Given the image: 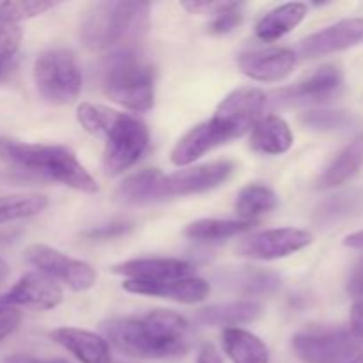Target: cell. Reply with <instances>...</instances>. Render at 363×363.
Listing matches in <instances>:
<instances>
[{
  "label": "cell",
  "instance_id": "obj_13",
  "mask_svg": "<svg viewBox=\"0 0 363 363\" xmlns=\"http://www.w3.org/2000/svg\"><path fill=\"white\" fill-rule=\"evenodd\" d=\"M363 43V18H346L305 38L300 53L305 59H319L354 48Z\"/></svg>",
  "mask_w": 363,
  "mask_h": 363
},
{
  "label": "cell",
  "instance_id": "obj_1",
  "mask_svg": "<svg viewBox=\"0 0 363 363\" xmlns=\"http://www.w3.org/2000/svg\"><path fill=\"white\" fill-rule=\"evenodd\" d=\"M101 333L121 353L142 360H167L190 351V323L174 311L147 312L140 318H112L101 323Z\"/></svg>",
  "mask_w": 363,
  "mask_h": 363
},
{
  "label": "cell",
  "instance_id": "obj_31",
  "mask_svg": "<svg viewBox=\"0 0 363 363\" xmlns=\"http://www.w3.org/2000/svg\"><path fill=\"white\" fill-rule=\"evenodd\" d=\"M23 30L20 25L9 23V21L0 20V78L9 71L20 52Z\"/></svg>",
  "mask_w": 363,
  "mask_h": 363
},
{
  "label": "cell",
  "instance_id": "obj_11",
  "mask_svg": "<svg viewBox=\"0 0 363 363\" xmlns=\"http://www.w3.org/2000/svg\"><path fill=\"white\" fill-rule=\"evenodd\" d=\"M312 233L294 227H282V229H268L252 234L238 247V254L241 257L252 261H277L286 259L303 248L311 247Z\"/></svg>",
  "mask_w": 363,
  "mask_h": 363
},
{
  "label": "cell",
  "instance_id": "obj_33",
  "mask_svg": "<svg viewBox=\"0 0 363 363\" xmlns=\"http://www.w3.org/2000/svg\"><path fill=\"white\" fill-rule=\"evenodd\" d=\"M351 206H353V197L351 195H340V197H332L328 202L319 208L318 218L321 222H332V220L339 218V216L346 215L351 211Z\"/></svg>",
  "mask_w": 363,
  "mask_h": 363
},
{
  "label": "cell",
  "instance_id": "obj_29",
  "mask_svg": "<svg viewBox=\"0 0 363 363\" xmlns=\"http://www.w3.org/2000/svg\"><path fill=\"white\" fill-rule=\"evenodd\" d=\"M300 121L305 128L315 131L346 130L353 124L351 113L342 110H308L300 117Z\"/></svg>",
  "mask_w": 363,
  "mask_h": 363
},
{
  "label": "cell",
  "instance_id": "obj_23",
  "mask_svg": "<svg viewBox=\"0 0 363 363\" xmlns=\"http://www.w3.org/2000/svg\"><path fill=\"white\" fill-rule=\"evenodd\" d=\"M363 167V133L350 142L318 179V188L330 190L353 179Z\"/></svg>",
  "mask_w": 363,
  "mask_h": 363
},
{
  "label": "cell",
  "instance_id": "obj_3",
  "mask_svg": "<svg viewBox=\"0 0 363 363\" xmlns=\"http://www.w3.org/2000/svg\"><path fill=\"white\" fill-rule=\"evenodd\" d=\"M147 2H98L80 23V38L89 50L137 48L149 30Z\"/></svg>",
  "mask_w": 363,
  "mask_h": 363
},
{
  "label": "cell",
  "instance_id": "obj_12",
  "mask_svg": "<svg viewBox=\"0 0 363 363\" xmlns=\"http://www.w3.org/2000/svg\"><path fill=\"white\" fill-rule=\"evenodd\" d=\"M64 293L59 284L41 272H28L4 294H0V307L34 308L52 311L59 307Z\"/></svg>",
  "mask_w": 363,
  "mask_h": 363
},
{
  "label": "cell",
  "instance_id": "obj_15",
  "mask_svg": "<svg viewBox=\"0 0 363 363\" xmlns=\"http://www.w3.org/2000/svg\"><path fill=\"white\" fill-rule=\"evenodd\" d=\"M296 52L291 48H262L245 52L238 57V67L245 77L255 82H280L289 77L296 66Z\"/></svg>",
  "mask_w": 363,
  "mask_h": 363
},
{
  "label": "cell",
  "instance_id": "obj_37",
  "mask_svg": "<svg viewBox=\"0 0 363 363\" xmlns=\"http://www.w3.org/2000/svg\"><path fill=\"white\" fill-rule=\"evenodd\" d=\"M350 325L351 333L358 339L363 340V300H358L357 303L351 307L350 312Z\"/></svg>",
  "mask_w": 363,
  "mask_h": 363
},
{
  "label": "cell",
  "instance_id": "obj_39",
  "mask_svg": "<svg viewBox=\"0 0 363 363\" xmlns=\"http://www.w3.org/2000/svg\"><path fill=\"white\" fill-rule=\"evenodd\" d=\"M350 293L354 298H360L363 300V261L357 266V269L353 272L350 280Z\"/></svg>",
  "mask_w": 363,
  "mask_h": 363
},
{
  "label": "cell",
  "instance_id": "obj_10",
  "mask_svg": "<svg viewBox=\"0 0 363 363\" xmlns=\"http://www.w3.org/2000/svg\"><path fill=\"white\" fill-rule=\"evenodd\" d=\"M266 94L257 87H241L229 92L220 101L211 121L230 140L243 137L261 119L266 106Z\"/></svg>",
  "mask_w": 363,
  "mask_h": 363
},
{
  "label": "cell",
  "instance_id": "obj_21",
  "mask_svg": "<svg viewBox=\"0 0 363 363\" xmlns=\"http://www.w3.org/2000/svg\"><path fill=\"white\" fill-rule=\"evenodd\" d=\"M293 131L289 124L279 116H266L252 128L250 147L259 155L279 156L293 147Z\"/></svg>",
  "mask_w": 363,
  "mask_h": 363
},
{
  "label": "cell",
  "instance_id": "obj_34",
  "mask_svg": "<svg viewBox=\"0 0 363 363\" xmlns=\"http://www.w3.org/2000/svg\"><path fill=\"white\" fill-rule=\"evenodd\" d=\"M21 323V312L18 308L0 307V342L13 335Z\"/></svg>",
  "mask_w": 363,
  "mask_h": 363
},
{
  "label": "cell",
  "instance_id": "obj_19",
  "mask_svg": "<svg viewBox=\"0 0 363 363\" xmlns=\"http://www.w3.org/2000/svg\"><path fill=\"white\" fill-rule=\"evenodd\" d=\"M222 144H227V140L216 130L215 124L208 119L191 128L188 133H184L177 140L172 152H170V162L184 169V167H190L191 163H195L199 158H202Z\"/></svg>",
  "mask_w": 363,
  "mask_h": 363
},
{
  "label": "cell",
  "instance_id": "obj_27",
  "mask_svg": "<svg viewBox=\"0 0 363 363\" xmlns=\"http://www.w3.org/2000/svg\"><path fill=\"white\" fill-rule=\"evenodd\" d=\"M277 206H279V197L275 191L266 184L255 183L248 184L238 194L234 208H236L240 220L255 222L257 216L273 211Z\"/></svg>",
  "mask_w": 363,
  "mask_h": 363
},
{
  "label": "cell",
  "instance_id": "obj_14",
  "mask_svg": "<svg viewBox=\"0 0 363 363\" xmlns=\"http://www.w3.org/2000/svg\"><path fill=\"white\" fill-rule=\"evenodd\" d=\"M342 87L344 77L340 67L325 64L303 80L277 91L275 96L280 103H323L339 96Z\"/></svg>",
  "mask_w": 363,
  "mask_h": 363
},
{
  "label": "cell",
  "instance_id": "obj_30",
  "mask_svg": "<svg viewBox=\"0 0 363 363\" xmlns=\"http://www.w3.org/2000/svg\"><path fill=\"white\" fill-rule=\"evenodd\" d=\"M55 2H46V0H27V2H2L0 4V20L9 21V23L20 25L21 21L32 20L46 11L53 9Z\"/></svg>",
  "mask_w": 363,
  "mask_h": 363
},
{
  "label": "cell",
  "instance_id": "obj_22",
  "mask_svg": "<svg viewBox=\"0 0 363 363\" xmlns=\"http://www.w3.org/2000/svg\"><path fill=\"white\" fill-rule=\"evenodd\" d=\"M307 4L289 2L268 11L255 25V35L261 41L272 43L293 32L307 16Z\"/></svg>",
  "mask_w": 363,
  "mask_h": 363
},
{
  "label": "cell",
  "instance_id": "obj_32",
  "mask_svg": "<svg viewBox=\"0 0 363 363\" xmlns=\"http://www.w3.org/2000/svg\"><path fill=\"white\" fill-rule=\"evenodd\" d=\"M243 21V4L241 2H227L220 13L213 16L208 30L215 35H223L238 28Z\"/></svg>",
  "mask_w": 363,
  "mask_h": 363
},
{
  "label": "cell",
  "instance_id": "obj_25",
  "mask_svg": "<svg viewBox=\"0 0 363 363\" xmlns=\"http://www.w3.org/2000/svg\"><path fill=\"white\" fill-rule=\"evenodd\" d=\"M222 346L233 363H269L268 346L243 328L223 330Z\"/></svg>",
  "mask_w": 363,
  "mask_h": 363
},
{
  "label": "cell",
  "instance_id": "obj_2",
  "mask_svg": "<svg viewBox=\"0 0 363 363\" xmlns=\"http://www.w3.org/2000/svg\"><path fill=\"white\" fill-rule=\"evenodd\" d=\"M77 117L85 131L106 138L103 167L108 176L126 172L147 151L149 128L131 113L117 112L94 103H80Z\"/></svg>",
  "mask_w": 363,
  "mask_h": 363
},
{
  "label": "cell",
  "instance_id": "obj_35",
  "mask_svg": "<svg viewBox=\"0 0 363 363\" xmlns=\"http://www.w3.org/2000/svg\"><path fill=\"white\" fill-rule=\"evenodd\" d=\"M130 229L131 227L128 223H110V225L94 227V229L87 230L84 236L89 238V240H112V238L123 236Z\"/></svg>",
  "mask_w": 363,
  "mask_h": 363
},
{
  "label": "cell",
  "instance_id": "obj_26",
  "mask_svg": "<svg viewBox=\"0 0 363 363\" xmlns=\"http://www.w3.org/2000/svg\"><path fill=\"white\" fill-rule=\"evenodd\" d=\"M257 222L247 220H222V218H202L188 223L183 234L188 240L202 241V243H215V241L230 240L252 230Z\"/></svg>",
  "mask_w": 363,
  "mask_h": 363
},
{
  "label": "cell",
  "instance_id": "obj_17",
  "mask_svg": "<svg viewBox=\"0 0 363 363\" xmlns=\"http://www.w3.org/2000/svg\"><path fill=\"white\" fill-rule=\"evenodd\" d=\"M116 275L126 277V280L140 282H167L191 277L195 272L194 264L184 259L174 257H140L119 262L112 268Z\"/></svg>",
  "mask_w": 363,
  "mask_h": 363
},
{
  "label": "cell",
  "instance_id": "obj_24",
  "mask_svg": "<svg viewBox=\"0 0 363 363\" xmlns=\"http://www.w3.org/2000/svg\"><path fill=\"white\" fill-rule=\"evenodd\" d=\"M222 284L245 296H268L280 289L282 279L277 273L261 268H243L222 275Z\"/></svg>",
  "mask_w": 363,
  "mask_h": 363
},
{
  "label": "cell",
  "instance_id": "obj_43",
  "mask_svg": "<svg viewBox=\"0 0 363 363\" xmlns=\"http://www.w3.org/2000/svg\"><path fill=\"white\" fill-rule=\"evenodd\" d=\"M46 363H71V362L62 360V358H55V360H50V362H46Z\"/></svg>",
  "mask_w": 363,
  "mask_h": 363
},
{
  "label": "cell",
  "instance_id": "obj_44",
  "mask_svg": "<svg viewBox=\"0 0 363 363\" xmlns=\"http://www.w3.org/2000/svg\"><path fill=\"white\" fill-rule=\"evenodd\" d=\"M360 363H363V357H362V360H360Z\"/></svg>",
  "mask_w": 363,
  "mask_h": 363
},
{
  "label": "cell",
  "instance_id": "obj_28",
  "mask_svg": "<svg viewBox=\"0 0 363 363\" xmlns=\"http://www.w3.org/2000/svg\"><path fill=\"white\" fill-rule=\"evenodd\" d=\"M48 208V197L41 194H14L0 197V225L41 215Z\"/></svg>",
  "mask_w": 363,
  "mask_h": 363
},
{
  "label": "cell",
  "instance_id": "obj_8",
  "mask_svg": "<svg viewBox=\"0 0 363 363\" xmlns=\"http://www.w3.org/2000/svg\"><path fill=\"white\" fill-rule=\"evenodd\" d=\"M236 165L233 162H213L204 165L184 167L177 172L165 174L160 170L158 177L155 181V197L156 201L174 197H190V195L206 194L209 190H215L220 184L227 183L233 177Z\"/></svg>",
  "mask_w": 363,
  "mask_h": 363
},
{
  "label": "cell",
  "instance_id": "obj_6",
  "mask_svg": "<svg viewBox=\"0 0 363 363\" xmlns=\"http://www.w3.org/2000/svg\"><path fill=\"white\" fill-rule=\"evenodd\" d=\"M34 84L39 96L52 105L73 103L82 92L77 57L64 48L41 52L34 62Z\"/></svg>",
  "mask_w": 363,
  "mask_h": 363
},
{
  "label": "cell",
  "instance_id": "obj_5",
  "mask_svg": "<svg viewBox=\"0 0 363 363\" xmlns=\"http://www.w3.org/2000/svg\"><path fill=\"white\" fill-rule=\"evenodd\" d=\"M6 152L14 163L46 179L57 181L84 194L98 191L94 177L85 170V167L78 162L77 155L66 145L9 142L6 144Z\"/></svg>",
  "mask_w": 363,
  "mask_h": 363
},
{
  "label": "cell",
  "instance_id": "obj_4",
  "mask_svg": "<svg viewBox=\"0 0 363 363\" xmlns=\"http://www.w3.org/2000/svg\"><path fill=\"white\" fill-rule=\"evenodd\" d=\"M101 89L112 101L133 112L155 105V69L138 48L116 50L99 67Z\"/></svg>",
  "mask_w": 363,
  "mask_h": 363
},
{
  "label": "cell",
  "instance_id": "obj_16",
  "mask_svg": "<svg viewBox=\"0 0 363 363\" xmlns=\"http://www.w3.org/2000/svg\"><path fill=\"white\" fill-rule=\"evenodd\" d=\"M123 289L140 296L163 298L177 303H201L211 293V286L204 279L186 277V279L167 280V282H140V280H124Z\"/></svg>",
  "mask_w": 363,
  "mask_h": 363
},
{
  "label": "cell",
  "instance_id": "obj_42",
  "mask_svg": "<svg viewBox=\"0 0 363 363\" xmlns=\"http://www.w3.org/2000/svg\"><path fill=\"white\" fill-rule=\"evenodd\" d=\"M7 275H9V266H7V262L0 257V286L6 282Z\"/></svg>",
  "mask_w": 363,
  "mask_h": 363
},
{
  "label": "cell",
  "instance_id": "obj_40",
  "mask_svg": "<svg viewBox=\"0 0 363 363\" xmlns=\"http://www.w3.org/2000/svg\"><path fill=\"white\" fill-rule=\"evenodd\" d=\"M344 247L354 248V250H363V229L344 238Z\"/></svg>",
  "mask_w": 363,
  "mask_h": 363
},
{
  "label": "cell",
  "instance_id": "obj_41",
  "mask_svg": "<svg viewBox=\"0 0 363 363\" xmlns=\"http://www.w3.org/2000/svg\"><path fill=\"white\" fill-rule=\"evenodd\" d=\"M2 363H41V362L34 357H28V354H13V357L6 358Z\"/></svg>",
  "mask_w": 363,
  "mask_h": 363
},
{
  "label": "cell",
  "instance_id": "obj_7",
  "mask_svg": "<svg viewBox=\"0 0 363 363\" xmlns=\"http://www.w3.org/2000/svg\"><path fill=\"white\" fill-rule=\"evenodd\" d=\"M291 344L301 363H360L363 357V340L346 328H307Z\"/></svg>",
  "mask_w": 363,
  "mask_h": 363
},
{
  "label": "cell",
  "instance_id": "obj_18",
  "mask_svg": "<svg viewBox=\"0 0 363 363\" xmlns=\"http://www.w3.org/2000/svg\"><path fill=\"white\" fill-rule=\"evenodd\" d=\"M52 339L82 363H112L108 340L103 335L80 328L62 326L52 332Z\"/></svg>",
  "mask_w": 363,
  "mask_h": 363
},
{
  "label": "cell",
  "instance_id": "obj_9",
  "mask_svg": "<svg viewBox=\"0 0 363 363\" xmlns=\"http://www.w3.org/2000/svg\"><path fill=\"white\" fill-rule=\"evenodd\" d=\"M25 259L28 264L34 266L35 272H41L55 282L66 284L74 293H85L92 289L98 279L96 269L89 262L69 257L48 245H30L25 250Z\"/></svg>",
  "mask_w": 363,
  "mask_h": 363
},
{
  "label": "cell",
  "instance_id": "obj_36",
  "mask_svg": "<svg viewBox=\"0 0 363 363\" xmlns=\"http://www.w3.org/2000/svg\"><path fill=\"white\" fill-rule=\"evenodd\" d=\"M227 2H211V0H188V2H181V7L186 9L190 14H209L215 16L216 13L225 7Z\"/></svg>",
  "mask_w": 363,
  "mask_h": 363
},
{
  "label": "cell",
  "instance_id": "obj_20",
  "mask_svg": "<svg viewBox=\"0 0 363 363\" xmlns=\"http://www.w3.org/2000/svg\"><path fill=\"white\" fill-rule=\"evenodd\" d=\"M262 315V305L255 300H236L227 303L209 305L197 312V323L211 328H238L257 321Z\"/></svg>",
  "mask_w": 363,
  "mask_h": 363
},
{
  "label": "cell",
  "instance_id": "obj_38",
  "mask_svg": "<svg viewBox=\"0 0 363 363\" xmlns=\"http://www.w3.org/2000/svg\"><path fill=\"white\" fill-rule=\"evenodd\" d=\"M195 363H223V358L222 354H220V351L216 350L213 344H206V346H202V350L199 351L197 362Z\"/></svg>",
  "mask_w": 363,
  "mask_h": 363
}]
</instances>
